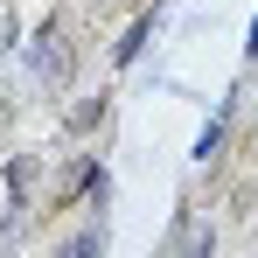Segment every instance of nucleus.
<instances>
[{
  "mask_svg": "<svg viewBox=\"0 0 258 258\" xmlns=\"http://www.w3.org/2000/svg\"><path fill=\"white\" fill-rule=\"evenodd\" d=\"M251 56H258V21H251Z\"/></svg>",
  "mask_w": 258,
  "mask_h": 258,
  "instance_id": "nucleus-4",
  "label": "nucleus"
},
{
  "mask_svg": "<svg viewBox=\"0 0 258 258\" xmlns=\"http://www.w3.org/2000/svg\"><path fill=\"white\" fill-rule=\"evenodd\" d=\"M181 258H210V230H188V251Z\"/></svg>",
  "mask_w": 258,
  "mask_h": 258,
  "instance_id": "nucleus-3",
  "label": "nucleus"
},
{
  "mask_svg": "<svg viewBox=\"0 0 258 258\" xmlns=\"http://www.w3.org/2000/svg\"><path fill=\"white\" fill-rule=\"evenodd\" d=\"M98 251H105V230H84V237H70L56 258H98Z\"/></svg>",
  "mask_w": 258,
  "mask_h": 258,
  "instance_id": "nucleus-1",
  "label": "nucleus"
},
{
  "mask_svg": "<svg viewBox=\"0 0 258 258\" xmlns=\"http://www.w3.org/2000/svg\"><path fill=\"white\" fill-rule=\"evenodd\" d=\"M223 133H230V112H216V119H210V133H203V140H196V154H203V161H210L216 147H223Z\"/></svg>",
  "mask_w": 258,
  "mask_h": 258,
  "instance_id": "nucleus-2",
  "label": "nucleus"
}]
</instances>
